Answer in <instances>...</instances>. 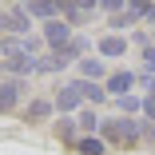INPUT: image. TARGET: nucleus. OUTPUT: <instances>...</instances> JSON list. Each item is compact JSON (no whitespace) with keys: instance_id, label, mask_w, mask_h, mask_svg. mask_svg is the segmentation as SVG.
Returning a JSON list of instances; mask_svg holds the SVG:
<instances>
[{"instance_id":"nucleus-1","label":"nucleus","mask_w":155,"mask_h":155,"mask_svg":"<svg viewBox=\"0 0 155 155\" xmlns=\"http://www.w3.org/2000/svg\"><path fill=\"white\" fill-rule=\"evenodd\" d=\"M100 127H104V135L111 143H135L139 139V123L135 119H104Z\"/></svg>"},{"instance_id":"nucleus-2","label":"nucleus","mask_w":155,"mask_h":155,"mask_svg":"<svg viewBox=\"0 0 155 155\" xmlns=\"http://www.w3.org/2000/svg\"><path fill=\"white\" fill-rule=\"evenodd\" d=\"M0 20H4V32H12V36H28V28H32V16L24 8H16V4L0 12Z\"/></svg>"},{"instance_id":"nucleus-3","label":"nucleus","mask_w":155,"mask_h":155,"mask_svg":"<svg viewBox=\"0 0 155 155\" xmlns=\"http://www.w3.org/2000/svg\"><path fill=\"white\" fill-rule=\"evenodd\" d=\"M44 40H48V44H52V52H56V48L72 44V28H68L64 20L56 16V20H48V24H44Z\"/></svg>"},{"instance_id":"nucleus-4","label":"nucleus","mask_w":155,"mask_h":155,"mask_svg":"<svg viewBox=\"0 0 155 155\" xmlns=\"http://www.w3.org/2000/svg\"><path fill=\"white\" fill-rule=\"evenodd\" d=\"M20 91H24V80H0V111H12L20 104Z\"/></svg>"},{"instance_id":"nucleus-5","label":"nucleus","mask_w":155,"mask_h":155,"mask_svg":"<svg viewBox=\"0 0 155 155\" xmlns=\"http://www.w3.org/2000/svg\"><path fill=\"white\" fill-rule=\"evenodd\" d=\"M91 12H96V4H60V20H64L68 28L72 24H84Z\"/></svg>"},{"instance_id":"nucleus-6","label":"nucleus","mask_w":155,"mask_h":155,"mask_svg":"<svg viewBox=\"0 0 155 155\" xmlns=\"http://www.w3.org/2000/svg\"><path fill=\"white\" fill-rule=\"evenodd\" d=\"M131 84H135V76H131V72H115V76H107L104 91H107V96H119V100H123V96H127V87H131Z\"/></svg>"},{"instance_id":"nucleus-7","label":"nucleus","mask_w":155,"mask_h":155,"mask_svg":"<svg viewBox=\"0 0 155 155\" xmlns=\"http://www.w3.org/2000/svg\"><path fill=\"white\" fill-rule=\"evenodd\" d=\"M72 87H76V96H80V100H91V104H100V100H107V91H104V84H91V80H76Z\"/></svg>"},{"instance_id":"nucleus-8","label":"nucleus","mask_w":155,"mask_h":155,"mask_svg":"<svg viewBox=\"0 0 155 155\" xmlns=\"http://www.w3.org/2000/svg\"><path fill=\"white\" fill-rule=\"evenodd\" d=\"M52 107H56V111H76V107H80V96H76V87H72V84H68V87H60V96L52 100Z\"/></svg>"},{"instance_id":"nucleus-9","label":"nucleus","mask_w":155,"mask_h":155,"mask_svg":"<svg viewBox=\"0 0 155 155\" xmlns=\"http://www.w3.org/2000/svg\"><path fill=\"white\" fill-rule=\"evenodd\" d=\"M24 115H28V123H40V119H48V115H52V100H32Z\"/></svg>"},{"instance_id":"nucleus-10","label":"nucleus","mask_w":155,"mask_h":155,"mask_svg":"<svg viewBox=\"0 0 155 155\" xmlns=\"http://www.w3.org/2000/svg\"><path fill=\"white\" fill-rule=\"evenodd\" d=\"M100 52L104 56H123V52H127V40H123V36H104L100 40Z\"/></svg>"},{"instance_id":"nucleus-11","label":"nucleus","mask_w":155,"mask_h":155,"mask_svg":"<svg viewBox=\"0 0 155 155\" xmlns=\"http://www.w3.org/2000/svg\"><path fill=\"white\" fill-rule=\"evenodd\" d=\"M24 12H28V16H48V20H56V16H60V4H44V0H36V4H24Z\"/></svg>"},{"instance_id":"nucleus-12","label":"nucleus","mask_w":155,"mask_h":155,"mask_svg":"<svg viewBox=\"0 0 155 155\" xmlns=\"http://www.w3.org/2000/svg\"><path fill=\"white\" fill-rule=\"evenodd\" d=\"M80 72H84V80L96 84V80L104 76V64H100V60H80Z\"/></svg>"},{"instance_id":"nucleus-13","label":"nucleus","mask_w":155,"mask_h":155,"mask_svg":"<svg viewBox=\"0 0 155 155\" xmlns=\"http://www.w3.org/2000/svg\"><path fill=\"white\" fill-rule=\"evenodd\" d=\"M76 147H80V155H104V139H91V135L80 139Z\"/></svg>"},{"instance_id":"nucleus-14","label":"nucleus","mask_w":155,"mask_h":155,"mask_svg":"<svg viewBox=\"0 0 155 155\" xmlns=\"http://www.w3.org/2000/svg\"><path fill=\"white\" fill-rule=\"evenodd\" d=\"M56 135L64 139V143H72V139H76V119H60V123H56Z\"/></svg>"},{"instance_id":"nucleus-15","label":"nucleus","mask_w":155,"mask_h":155,"mask_svg":"<svg viewBox=\"0 0 155 155\" xmlns=\"http://www.w3.org/2000/svg\"><path fill=\"white\" fill-rule=\"evenodd\" d=\"M76 127H80V131H96V127H100V119H96V111H80V119H76Z\"/></svg>"},{"instance_id":"nucleus-16","label":"nucleus","mask_w":155,"mask_h":155,"mask_svg":"<svg viewBox=\"0 0 155 155\" xmlns=\"http://www.w3.org/2000/svg\"><path fill=\"white\" fill-rule=\"evenodd\" d=\"M143 64H147V72H155V48H147V52H143Z\"/></svg>"},{"instance_id":"nucleus-17","label":"nucleus","mask_w":155,"mask_h":155,"mask_svg":"<svg viewBox=\"0 0 155 155\" xmlns=\"http://www.w3.org/2000/svg\"><path fill=\"white\" fill-rule=\"evenodd\" d=\"M0 32H4V20H0Z\"/></svg>"},{"instance_id":"nucleus-18","label":"nucleus","mask_w":155,"mask_h":155,"mask_svg":"<svg viewBox=\"0 0 155 155\" xmlns=\"http://www.w3.org/2000/svg\"><path fill=\"white\" fill-rule=\"evenodd\" d=\"M0 72H4V64H0Z\"/></svg>"}]
</instances>
